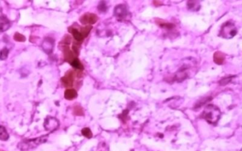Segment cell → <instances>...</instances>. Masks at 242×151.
I'll use <instances>...</instances> for the list:
<instances>
[{"mask_svg": "<svg viewBox=\"0 0 242 151\" xmlns=\"http://www.w3.org/2000/svg\"><path fill=\"white\" fill-rule=\"evenodd\" d=\"M221 116V111L218 107L214 105L210 104L206 107L202 117L206 120L208 123L214 124L220 119Z\"/></svg>", "mask_w": 242, "mask_h": 151, "instance_id": "1", "label": "cell"}, {"mask_svg": "<svg viewBox=\"0 0 242 151\" xmlns=\"http://www.w3.org/2000/svg\"><path fill=\"white\" fill-rule=\"evenodd\" d=\"M48 137V136H43L41 137L33 138V139L24 140L18 143V148L22 150H31V149L37 148L41 144L46 142Z\"/></svg>", "mask_w": 242, "mask_h": 151, "instance_id": "2", "label": "cell"}, {"mask_svg": "<svg viewBox=\"0 0 242 151\" xmlns=\"http://www.w3.org/2000/svg\"><path fill=\"white\" fill-rule=\"evenodd\" d=\"M59 126V121L54 117H48L45 120L44 127L46 131L53 132Z\"/></svg>", "mask_w": 242, "mask_h": 151, "instance_id": "3", "label": "cell"}, {"mask_svg": "<svg viewBox=\"0 0 242 151\" xmlns=\"http://www.w3.org/2000/svg\"><path fill=\"white\" fill-rule=\"evenodd\" d=\"M221 33L222 34H225L224 36V37H233L237 34V30L234 28V26H233L232 24H231L230 22H227L222 27Z\"/></svg>", "mask_w": 242, "mask_h": 151, "instance_id": "4", "label": "cell"}, {"mask_svg": "<svg viewBox=\"0 0 242 151\" xmlns=\"http://www.w3.org/2000/svg\"><path fill=\"white\" fill-rule=\"evenodd\" d=\"M114 14V16L118 18V19L123 20L127 17L128 14V11L125 5H119L115 7Z\"/></svg>", "mask_w": 242, "mask_h": 151, "instance_id": "5", "label": "cell"}, {"mask_svg": "<svg viewBox=\"0 0 242 151\" xmlns=\"http://www.w3.org/2000/svg\"><path fill=\"white\" fill-rule=\"evenodd\" d=\"M98 21V17L95 14H87L82 16L81 22L82 24H94Z\"/></svg>", "mask_w": 242, "mask_h": 151, "instance_id": "6", "label": "cell"}, {"mask_svg": "<svg viewBox=\"0 0 242 151\" xmlns=\"http://www.w3.org/2000/svg\"><path fill=\"white\" fill-rule=\"evenodd\" d=\"M10 21L5 16H0V32H5L10 27Z\"/></svg>", "mask_w": 242, "mask_h": 151, "instance_id": "7", "label": "cell"}, {"mask_svg": "<svg viewBox=\"0 0 242 151\" xmlns=\"http://www.w3.org/2000/svg\"><path fill=\"white\" fill-rule=\"evenodd\" d=\"M213 59H214V61L217 64H218V65H222V64L224 63L225 60V56L222 52L217 51V52H216L214 54Z\"/></svg>", "mask_w": 242, "mask_h": 151, "instance_id": "8", "label": "cell"}, {"mask_svg": "<svg viewBox=\"0 0 242 151\" xmlns=\"http://www.w3.org/2000/svg\"><path fill=\"white\" fill-rule=\"evenodd\" d=\"M45 45V46H43L44 51L47 53H50L53 48V43H52V41L50 40V39H46L43 43V45Z\"/></svg>", "mask_w": 242, "mask_h": 151, "instance_id": "9", "label": "cell"}, {"mask_svg": "<svg viewBox=\"0 0 242 151\" xmlns=\"http://www.w3.org/2000/svg\"><path fill=\"white\" fill-rule=\"evenodd\" d=\"M62 81H63L64 85L65 87H70L72 84L73 77H72V75L71 74H69L68 75H66L65 77H64L62 79Z\"/></svg>", "mask_w": 242, "mask_h": 151, "instance_id": "10", "label": "cell"}, {"mask_svg": "<svg viewBox=\"0 0 242 151\" xmlns=\"http://www.w3.org/2000/svg\"><path fill=\"white\" fill-rule=\"evenodd\" d=\"M77 97V92L75 90H72V89H69L67 90L65 92V97L67 99H72Z\"/></svg>", "mask_w": 242, "mask_h": 151, "instance_id": "11", "label": "cell"}, {"mask_svg": "<svg viewBox=\"0 0 242 151\" xmlns=\"http://www.w3.org/2000/svg\"><path fill=\"white\" fill-rule=\"evenodd\" d=\"M8 138H9V134L7 130L2 126H0V140H7Z\"/></svg>", "mask_w": 242, "mask_h": 151, "instance_id": "12", "label": "cell"}, {"mask_svg": "<svg viewBox=\"0 0 242 151\" xmlns=\"http://www.w3.org/2000/svg\"><path fill=\"white\" fill-rule=\"evenodd\" d=\"M70 64H71L72 67L76 68V69L78 70L83 69V66H82V63H80V61L78 58H74L71 62H70Z\"/></svg>", "mask_w": 242, "mask_h": 151, "instance_id": "13", "label": "cell"}, {"mask_svg": "<svg viewBox=\"0 0 242 151\" xmlns=\"http://www.w3.org/2000/svg\"><path fill=\"white\" fill-rule=\"evenodd\" d=\"M71 33H72V34H73V36L75 37V38L77 41H80L83 40V38H84L83 35L82 34V33H80V31H78L77 29H72Z\"/></svg>", "mask_w": 242, "mask_h": 151, "instance_id": "14", "label": "cell"}, {"mask_svg": "<svg viewBox=\"0 0 242 151\" xmlns=\"http://www.w3.org/2000/svg\"><path fill=\"white\" fill-rule=\"evenodd\" d=\"M8 54H9V50L7 48H4L1 51V52H0V60H2V61H5L7 58L8 57Z\"/></svg>", "mask_w": 242, "mask_h": 151, "instance_id": "15", "label": "cell"}, {"mask_svg": "<svg viewBox=\"0 0 242 151\" xmlns=\"http://www.w3.org/2000/svg\"><path fill=\"white\" fill-rule=\"evenodd\" d=\"M82 133L84 136H85V137L88 138H90L92 136V132H91L90 129H88V128H85V129H82Z\"/></svg>", "mask_w": 242, "mask_h": 151, "instance_id": "16", "label": "cell"}, {"mask_svg": "<svg viewBox=\"0 0 242 151\" xmlns=\"http://www.w3.org/2000/svg\"><path fill=\"white\" fill-rule=\"evenodd\" d=\"M186 77H187V74H186V73L185 72H179L177 74V75H176V79H177V80L178 82H181V81H183V80H184L186 78Z\"/></svg>", "mask_w": 242, "mask_h": 151, "instance_id": "17", "label": "cell"}, {"mask_svg": "<svg viewBox=\"0 0 242 151\" xmlns=\"http://www.w3.org/2000/svg\"><path fill=\"white\" fill-rule=\"evenodd\" d=\"M233 77H224L223 78L222 80H221L220 81V85H226V84H229V82L231 81V80H232Z\"/></svg>", "mask_w": 242, "mask_h": 151, "instance_id": "18", "label": "cell"}, {"mask_svg": "<svg viewBox=\"0 0 242 151\" xmlns=\"http://www.w3.org/2000/svg\"><path fill=\"white\" fill-rule=\"evenodd\" d=\"M160 26L162 28H167V29H172L175 27V25L171 23H163V24H160Z\"/></svg>", "mask_w": 242, "mask_h": 151, "instance_id": "19", "label": "cell"}, {"mask_svg": "<svg viewBox=\"0 0 242 151\" xmlns=\"http://www.w3.org/2000/svg\"><path fill=\"white\" fill-rule=\"evenodd\" d=\"M98 9H99V11L101 12H105L107 11V9L106 4H105L104 2H100V5H99V6H98Z\"/></svg>", "mask_w": 242, "mask_h": 151, "instance_id": "20", "label": "cell"}]
</instances>
